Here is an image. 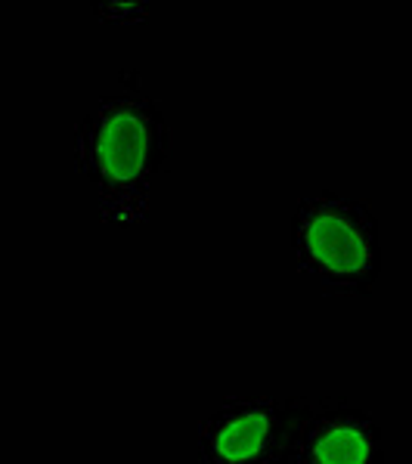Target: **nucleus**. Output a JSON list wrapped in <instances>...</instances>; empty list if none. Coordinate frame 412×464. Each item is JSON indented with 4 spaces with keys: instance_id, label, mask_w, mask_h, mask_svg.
<instances>
[{
    "instance_id": "obj_1",
    "label": "nucleus",
    "mask_w": 412,
    "mask_h": 464,
    "mask_svg": "<svg viewBox=\"0 0 412 464\" xmlns=\"http://www.w3.org/2000/svg\"><path fill=\"white\" fill-rule=\"evenodd\" d=\"M74 170L93 186L100 211L112 223L149 217L155 183L174 159V130L137 72L118 74V87L96 96L72 137Z\"/></svg>"
},
{
    "instance_id": "obj_2",
    "label": "nucleus",
    "mask_w": 412,
    "mask_h": 464,
    "mask_svg": "<svg viewBox=\"0 0 412 464\" xmlns=\"http://www.w3.org/2000/svg\"><path fill=\"white\" fill-rule=\"evenodd\" d=\"M291 254L298 273L323 295L366 297L381 276L378 217L344 192H307L291 214Z\"/></svg>"
},
{
    "instance_id": "obj_3",
    "label": "nucleus",
    "mask_w": 412,
    "mask_h": 464,
    "mask_svg": "<svg viewBox=\"0 0 412 464\" xmlns=\"http://www.w3.org/2000/svg\"><path fill=\"white\" fill-rule=\"evenodd\" d=\"M313 400L227 396L196 430L199 464H291Z\"/></svg>"
},
{
    "instance_id": "obj_4",
    "label": "nucleus",
    "mask_w": 412,
    "mask_h": 464,
    "mask_svg": "<svg viewBox=\"0 0 412 464\" xmlns=\"http://www.w3.org/2000/svg\"><path fill=\"white\" fill-rule=\"evenodd\" d=\"M291 464H385V440L366 409L341 396L313 402Z\"/></svg>"
}]
</instances>
